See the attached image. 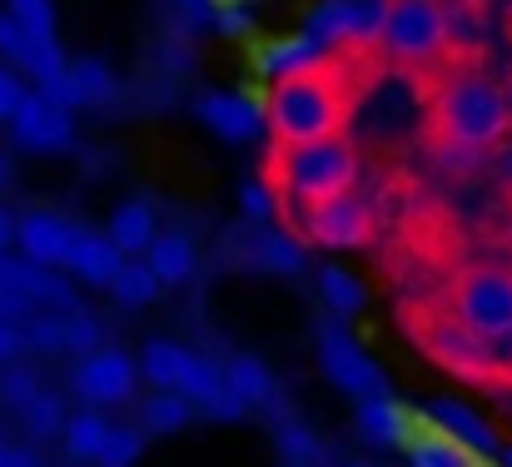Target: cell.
Returning <instances> with one entry per match:
<instances>
[{
	"mask_svg": "<svg viewBox=\"0 0 512 467\" xmlns=\"http://www.w3.org/2000/svg\"><path fill=\"white\" fill-rule=\"evenodd\" d=\"M70 239H75V224L55 209H25L15 219V249L30 259V264H45V269H65V254H70Z\"/></svg>",
	"mask_w": 512,
	"mask_h": 467,
	"instance_id": "obj_14",
	"label": "cell"
},
{
	"mask_svg": "<svg viewBox=\"0 0 512 467\" xmlns=\"http://www.w3.org/2000/svg\"><path fill=\"white\" fill-rule=\"evenodd\" d=\"M35 398H40V378H35L30 368H20V363L0 368V403H5V408L25 413V408H30Z\"/></svg>",
	"mask_w": 512,
	"mask_h": 467,
	"instance_id": "obj_32",
	"label": "cell"
},
{
	"mask_svg": "<svg viewBox=\"0 0 512 467\" xmlns=\"http://www.w3.org/2000/svg\"><path fill=\"white\" fill-rule=\"evenodd\" d=\"M194 403L184 398V393H174V388H155L145 403H140V428H145V438H174V433H184L189 423H194Z\"/></svg>",
	"mask_w": 512,
	"mask_h": 467,
	"instance_id": "obj_22",
	"label": "cell"
},
{
	"mask_svg": "<svg viewBox=\"0 0 512 467\" xmlns=\"http://www.w3.org/2000/svg\"><path fill=\"white\" fill-rule=\"evenodd\" d=\"M408 467H478V458L463 448V443H453L448 433H438V428H413L408 433Z\"/></svg>",
	"mask_w": 512,
	"mask_h": 467,
	"instance_id": "obj_23",
	"label": "cell"
},
{
	"mask_svg": "<svg viewBox=\"0 0 512 467\" xmlns=\"http://www.w3.org/2000/svg\"><path fill=\"white\" fill-rule=\"evenodd\" d=\"M284 467H314V463H284Z\"/></svg>",
	"mask_w": 512,
	"mask_h": 467,
	"instance_id": "obj_51",
	"label": "cell"
},
{
	"mask_svg": "<svg viewBox=\"0 0 512 467\" xmlns=\"http://www.w3.org/2000/svg\"><path fill=\"white\" fill-rule=\"evenodd\" d=\"M5 130H10L15 150H25V155H70L75 150V110L45 100L40 90H30L20 100V110Z\"/></svg>",
	"mask_w": 512,
	"mask_h": 467,
	"instance_id": "obj_11",
	"label": "cell"
},
{
	"mask_svg": "<svg viewBox=\"0 0 512 467\" xmlns=\"http://www.w3.org/2000/svg\"><path fill=\"white\" fill-rule=\"evenodd\" d=\"M239 209H244V219L269 224V219L279 214V194H274V184H269V179H244V184H239Z\"/></svg>",
	"mask_w": 512,
	"mask_h": 467,
	"instance_id": "obj_34",
	"label": "cell"
},
{
	"mask_svg": "<svg viewBox=\"0 0 512 467\" xmlns=\"http://www.w3.org/2000/svg\"><path fill=\"white\" fill-rule=\"evenodd\" d=\"M184 368H189V348L174 343V338H150L140 348V378L155 383V388H179Z\"/></svg>",
	"mask_w": 512,
	"mask_h": 467,
	"instance_id": "obj_26",
	"label": "cell"
},
{
	"mask_svg": "<svg viewBox=\"0 0 512 467\" xmlns=\"http://www.w3.org/2000/svg\"><path fill=\"white\" fill-rule=\"evenodd\" d=\"M30 95V85H25V75L15 70V65H5L0 60V125H10L15 120V110H20V100Z\"/></svg>",
	"mask_w": 512,
	"mask_h": 467,
	"instance_id": "obj_39",
	"label": "cell"
},
{
	"mask_svg": "<svg viewBox=\"0 0 512 467\" xmlns=\"http://www.w3.org/2000/svg\"><path fill=\"white\" fill-rule=\"evenodd\" d=\"M393 0H319L304 20L309 35H319L329 50H373L383 45Z\"/></svg>",
	"mask_w": 512,
	"mask_h": 467,
	"instance_id": "obj_7",
	"label": "cell"
},
{
	"mask_svg": "<svg viewBox=\"0 0 512 467\" xmlns=\"http://www.w3.org/2000/svg\"><path fill=\"white\" fill-rule=\"evenodd\" d=\"M10 463V443H0V467Z\"/></svg>",
	"mask_w": 512,
	"mask_h": 467,
	"instance_id": "obj_49",
	"label": "cell"
},
{
	"mask_svg": "<svg viewBox=\"0 0 512 467\" xmlns=\"http://www.w3.org/2000/svg\"><path fill=\"white\" fill-rule=\"evenodd\" d=\"M224 383H229V393H234L244 408H269L274 393H279L274 368H269L264 358H254V353H234V358L224 363Z\"/></svg>",
	"mask_w": 512,
	"mask_h": 467,
	"instance_id": "obj_21",
	"label": "cell"
},
{
	"mask_svg": "<svg viewBox=\"0 0 512 467\" xmlns=\"http://www.w3.org/2000/svg\"><path fill=\"white\" fill-rule=\"evenodd\" d=\"M35 313V304L25 299V294H15L10 284H0V318H10V323H25Z\"/></svg>",
	"mask_w": 512,
	"mask_h": 467,
	"instance_id": "obj_41",
	"label": "cell"
},
{
	"mask_svg": "<svg viewBox=\"0 0 512 467\" xmlns=\"http://www.w3.org/2000/svg\"><path fill=\"white\" fill-rule=\"evenodd\" d=\"M15 219H20V214H10V204L0 199V254L15 244Z\"/></svg>",
	"mask_w": 512,
	"mask_h": 467,
	"instance_id": "obj_44",
	"label": "cell"
},
{
	"mask_svg": "<svg viewBox=\"0 0 512 467\" xmlns=\"http://www.w3.org/2000/svg\"><path fill=\"white\" fill-rule=\"evenodd\" d=\"M70 90H75V110H100L115 100L120 80L100 55H80V60H70Z\"/></svg>",
	"mask_w": 512,
	"mask_h": 467,
	"instance_id": "obj_24",
	"label": "cell"
},
{
	"mask_svg": "<svg viewBox=\"0 0 512 467\" xmlns=\"http://www.w3.org/2000/svg\"><path fill=\"white\" fill-rule=\"evenodd\" d=\"M214 25H219L224 35H244V30H249V15H239L234 5H224V10H214Z\"/></svg>",
	"mask_w": 512,
	"mask_h": 467,
	"instance_id": "obj_42",
	"label": "cell"
},
{
	"mask_svg": "<svg viewBox=\"0 0 512 467\" xmlns=\"http://www.w3.org/2000/svg\"><path fill=\"white\" fill-rule=\"evenodd\" d=\"M423 423L438 428V433H448L453 443H463L473 458H498V453H503L498 433H493L468 403H458V398H433V403L423 408Z\"/></svg>",
	"mask_w": 512,
	"mask_h": 467,
	"instance_id": "obj_16",
	"label": "cell"
},
{
	"mask_svg": "<svg viewBox=\"0 0 512 467\" xmlns=\"http://www.w3.org/2000/svg\"><path fill=\"white\" fill-rule=\"evenodd\" d=\"M160 279H155V269L145 264V259H125L120 264V274L110 279V299L120 304V309H150L155 299H160Z\"/></svg>",
	"mask_w": 512,
	"mask_h": 467,
	"instance_id": "obj_27",
	"label": "cell"
},
{
	"mask_svg": "<svg viewBox=\"0 0 512 467\" xmlns=\"http://www.w3.org/2000/svg\"><path fill=\"white\" fill-rule=\"evenodd\" d=\"M145 264L155 269V279L174 289V284H189L194 269H199V244L184 234V229H160L155 244L145 249Z\"/></svg>",
	"mask_w": 512,
	"mask_h": 467,
	"instance_id": "obj_19",
	"label": "cell"
},
{
	"mask_svg": "<svg viewBox=\"0 0 512 467\" xmlns=\"http://www.w3.org/2000/svg\"><path fill=\"white\" fill-rule=\"evenodd\" d=\"M373 229H378V214L353 189L339 194V199H324V204L299 209V239H309L319 249H363L373 239Z\"/></svg>",
	"mask_w": 512,
	"mask_h": 467,
	"instance_id": "obj_9",
	"label": "cell"
},
{
	"mask_svg": "<svg viewBox=\"0 0 512 467\" xmlns=\"http://www.w3.org/2000/svg\"><path fill=\"white\" fill-rule=\"evenodd\" d=\"M65 323H70V353H95V348H105V323L95 318L90 309H70L65 313Z\"/></svg>",
	"mask_w": 512,
	"mask_h": 467,
	"instance_id": "obj_37",
	"label": "cell"
},
{
	"mask_svg": "<svg viewBox=\"0 0 512 467\" xmlns=\"http://www.w3.org/2000/svg\"><path fill=\"white\" fill-rule=\"evenodd\" d=\"M448 45H453V20L443 0H393L378 45L393 65H433Z\"/></svg>",
	"mask_w": 512,
	"mask_h": 467,
	"instance_id": "obj_4",
	"label": "cell"
},
{
	"mask_svg": "<svg viewBox=\"0 0 512 467\" xmlns=\"http://www.w3.org/2000/svg\"><path fill=\"white\" fill-rule=\"evenodd\" d=\"M140 453H145V428H110L100 448V467H135Z\"/></svg>",
	"mask_w": 512,
	"mask_h": 467,
	"instance_id": "obj_33",
	"label": "cell"
},
{
	"mask_svg": "<svg viewBox=\"0 0 512 467\" xmlns=\"http://www.w3.org/2000/svg\"><path fill=\"white\" fill-rule=\"evenodd\" d=\"M498 467H512V448H503V453H498Z\"/></svg>",
	"mask_w": 512,
	"mask_h": 467,
	"instance_id": "obj_48",
	"label": "cell"
},
{
	"mask_svg": "<svg viewBox=\"0 0 512 467\" xmlns=\"http://www.w3.org/2000/svg\"><path fill=\"white\" fill-rule=\"evenodd\" d=\"M314 353H319V368H324V378L348 393V398H378V393H388V378H383V368L358 348V338L334 323V318H319L314 323Z\"/></svg>",
	"mask_w": 512,
	"mask_h": 467,
	"instance_id": "obj_6",
	"label": "cell"
},
{
	"mask_svg": "<svg viewBox=\"0 0 512 467\" xmlns=\"http://www.w3.org/2000/svg\"><path fill=\"white\" fill-rule=\"evenodd\" d=\"M30 45H35V35H30V30H25V25L10 15V10H0V60L20 70V65L30 60Z\"/></svg>",
	"mask_w": 512,
	"mask_h": 467,
	"instance_id": "obj_38",
	"label": "cell"
},
{
	"mask_svg": "<svg viewBox=\"0 0 512 467\" xmlns=\"http://www.w3.org/2000/svg\"><path fill=\"white\" fill-rule=\"evenodd\" d=\"M30 348V338H25V323H10V318H0V368H10V363H20V353Z\"/></svg>",
	"mask_w": 512,
	"mask_h": 467,
	"instance_id": "obj_40",
	"label": "cell"
},
{
	"mask_svg": "<svg viewBox=\"0 0 512 467\" xmlns=\"http://www.w3.org/2000/svg\"><path fill=\"white\" fill-rule=\"evenodd\" d=\"M503 15H508V30H512V0H508V5H503Z\"/></svg>",
	"mask_w": 512,
	"mask_h": 467,
	"instance_id": "obj_50",
	"label": "cell"
},
{
	"mask_svg": "<svg viewBox=\"0 0 512 467\" xmlns=\"http://www.w3.org/2000/svg\"><path fill=\"white\" fill-rule=\"evenodd\" d=\"M448 313L498 343L503 333H512V269H498V264L463 269L448 294Z\"/></svg>",
	"mask_w": 512,
	"mask_h": 467,
	"instance_id": "obj_5",
	"label": "cell"
},
{
	"mask_svg": "<svg viewBox=\"0 0 512 467\" xmlns=\"http://www.w3.org/2000/svg\"><path fill=\"white\" fill-rule=\"evenodd\" d=\"M428 120H433L438 140H458V145H473V150L493 155L512 135L508 90L493 85L488 75H453V80L438 85V95L428 105Z\"/></svg>",
	"mask_w": 512,
	"mask_h": 467,
	"instance_id": "obj_2",
	"label": "cell"
},
{
	"mask_svg": "<svg viewBox=\"0 0 512 467\" xmlns=\"http://www.w3.org/2000/svg\"><path fill=\"white\" fill-rule=\"evenodd\" d=\"M428 155H433V164L443 169V174H473L478 164H483V150H473V145H458V140H438L433 135V145H428Z\"/></svg>",
	"mask_w": 512,
	"mask_h": 467,
	"instance_id": "obj_36",
	"label": "cell"
},
{
	"mask_svg": "<svg viewBox=\"0 0 512 467\" xmlns=\"http://www.w3.org/2000/svg\"><path fill=\"white\" fill-rule=\"evenodd\" d=\"M10 169H15V164H10V155H5V150H0V184H5V179H10Z\"/></svg>",
	"mask_w": 512,
	"mask_h": 467,
	"instance_id": "obj_47",
	"label": "cell"
},
{
	"mask_svg": "<svg viewBox=\"0 0 512 467\" xmlns=\"http://www.w3.org/2000/svg\"><path fill=\"white\" fill-rule=\"evenodd\" d=\"M110 428H115V423L105 418V408H80V413L65 418L60 443H65V453H70L75 463H100V448H105Z\"/></svg>",
	"mask_w": 512,
	"mask_h": 467,
	"instance_id": "obj_25",
	"label": "cell"
},
{
	"mask_svg": "<svg viewBox=\"0 0 512 467\" xmlns=\"http://www.w3.org/2000/svg\"><path fill=\"white\" fill-rule=\"evenodd\" d=\"M329 65H334V50H329L319 35H309V30H294V35H284V40H269V45H259V55H254V70H259L269 85L299 80V75H319V70H329Z\"/></svg>",
	"mask_w": 512,
	"mask_h": 467,
	"instance_id": "obj_13",
	"label": "cell"
},
{
	"mask_svg": "<svg viewBox=\"0 0 512 467\" xmlns=\"http://www.w3.org/2000/svg\"><path fill=\"white\" fill-rule=\"evenodd\" d=\"M140 388V358H130L125 348H95L75 363L70 373V393L80 398V408H115L130 403Z\"/></svg>",
	"mask_w": 512,
	"mask_h": 467,
	"instance_id": "obj_10",
	"label": "cell"
},
{
	"mask_svg": "<svg viewBox=\"0 0 512 467\" xmlns=\"http://www.w3.org/2000/svg\"><path fill=\"white\" fill-rule=\"evenodd\" d=\"M353 433H358L368 448H403L408 433H413V418H408V408H403L393 393H378V398H358V408H353Z\"/></svg>",
	"mask_w": 512,
	"mask_h": 467,
	"instance_id": "obj_17",
	"label": "cell"
},
{
	"mask_svg": "<svg viewBox=\"0 0 512 467\" xmlns=\"http://www.w3.org/2000/svg\"><path fill=\"white\" fill-rule=\"evenodd\" d=\"M498 358H503V368L512 373V333H503V338H498Z\"/></svg>",
	"mask_w": 512,
	"mask_h": 467,
	"instance_id": "obj_46",
	"label": "cell"
},
{
	"mask_svg": "<svg viewBox=\"0 0 512 467\" xmlns=\"http://www.w3.org/2000/svg\"><path fill=\"white\" fill-rule=\"evenodd\" d=\"M25 338H30V348H40V353H70V323H65V313L55 309H35L25 318Z\"/></svg>",
	"mask_w": 512,
	"mask_h": 467,
	"instance_id": "obj_30",
	"label": "cell"
},
{
	"mask_svg": "<svg viewBox=\"0 0 512 467\" xmlns=\"http://www.w3.org/2000/svg\"><path fill=\"white\" fill-rule=\"evenodd\" d=\"M125 254L115 249V239L105 229H85L75 224V239H70V254H65V274L85 289H110V279L120 274Z\"/></svg>",
	"mask_w": 512,
	"mask_h": 467,
	"instance_id": "obj_15",
	"label": "cell"
},
{
	"mask_svg": "<svg viewBox=\"0 0 512 467\" xmlns=\"http://www.w3.org/2000/svg\"><path fill=\"white\" fill-rule=\"evenodd\" d=\"M5 467H40V458H35L30 448H10V463Z\"/></svg>",
	"mask_w": 512,
	"mask_h": 467,
	"instance_id": "obj_45",
	"label": "cell"
},
{
	"mask_svg": "<svg viewBox=\"0 0 512 467\" xmlns=\"http://www.w3.org/2000/svg\"><path fill=\"white\" fill-rule=\"evenodd\" d=\"M508 105H512V85H508Z\"/></svg>",
	"mask_w": 512,
	"mask_h": 467,
	"instance_id": "obj_53",
	"label": "cell"
},
{
	"mask_svg": "<svg viewBox=\"0 0 512 467\" xmlns=\"http://www.w3.org/2000/svg\"><path fill=\"white\" fill-rule=\"evenodd\" d=\"M189 115H194L204 130H214L219 140H229V145H254V140L269 130L264 100L239 95V90H199V95L189 100Z\"/></svg>",
	"mask_w": 512,
	"mask_h": 467,
	"instance_id": "obj_12",
	"label": "cell"
},
{
	"mask_svg": "<svg viewBox=\"0 0 512 467\" xmlns=\"http://www.w3.org/2000/svg\"><path fill=\"white\" fill-rule=\"evenodd\" d=\"M274 448L284 463H319V433L304 423V418H279L274 423Z\"/></svg>",
	"mask_w": 512,
	"mask_h": 467,
	"instance_id": "obj_29",
	"label": "cell"
},
{
	"mask_svg": "<svg viewBox=\"0 0 512 467\" xmlns=\"http://www.w3.org/2000/svg\"><path fill=\"white\" fill-rule=\"evenodd\" d=\"M284 194L309 209V204H324V199H339L358 184V150L343 140V135H329V140H309V145H284L279 150V164H274Z\"/></svg>",
	"mask_w": 512,
	"mask_h": 467,
	"instance_id": "obj_3",
	"label": "cell"
},
{
	"mask_svg": "<svg viewBox=\"0 0 512 467\" xmlns=\"http://www.w3.org/2000/svg\"><path fill=\"white\" fill-rule=\"evenodd\" d=\"M179 10H184V20H189V25L214 20V5H209V0H179Z\"/></svg>",
	"mask_w": 512,
	"mask_h": 467,
	"instance_id": "obj_43",
	"label": "cell"
},
{
	"mask_svg": "<svg viewBox=\"0 0 512 467\" xmlns=\"http://www.w3.org/2000/svg\"><path fill=\"white\" fill-rule=\"evenodd\" d=\"M343 467H373V463H343Z\"/></svg>",
	"mask_w": 512,
	"mask_h": 467,
	"instance_id": "obj_52",
	"label": "cell"
},
{
	"mask_svg": "<svg viewBox=\"0 0 512 467\" xmlns=\"http://www.w3.org/2000/svg\"><path fill=\"white\" fill-rule=\"evenodd\" d=\"M105 234L115 239V249H120L125 259H135V254H145V249L155 244L160 214H155L150 199H120V204L110 209V219H105Z\"/></svg>",
	"mask_w": 512,
	"mask_h": 467,
	"instance_id": "obj_18",
	"label": "cell"
},
{
	"mask_svg": "<svg viewBox=\"0 0 512 467\" xmlns=\"http://www.w3.org/2000/svg\"><path fill=\"white\" fill-rule=\"evenodd\" d=\"M259 269H269V274H284V279H299L304 269H309V254H304V244L294 239V234H284V229H274V224H254V239H249V249H244Z\"/></svg>",
	"mask_w": 512,
	"mask_h": 467,
	"instance_id": "obj_20",
	"label": "cell"
},
{
	"mask_svg": "<svg viewBox=\"0 0 512 467\" xmlns=\"http://www.w3.org/2000/svg\"><path fill=\"white\" fill-rule=\"evenodd\" d=\"M264 120H269V135L279 145H309V140L343 135V125H348V90H343L339 70L329 65L319 75H299V80L269 85Z\"/></svg>",
	"mask_w": 512,
	"mask_h": 467,
	"instance_id": "obj_1",
	"label": "cell"
},
{
	"mask_svg": "<svg viewBox=\"0 0 512 467\" xmlns=\"http://www.w3.org/2000/svg\"><path fill=\"white\" fill-rule=\"evenodd\" d=\"M5 10H10L35 40H55V0H5Z\"/></svg>",
	"mask_w": 512,
	"mask_h": 467,
	"instance_id": "obj_35",
	"label": "cell"
},
{
	"mask_svg": "<svg viewBox=\"0 0 512 467\" xmlns=\"http://www.w3.org/2000/svg\"><path fill=\"white\" fill-rule=\"evenodd\" d=\"M314 284H319V299L329 304L334 318H353V313H363V304H368V289L348 269H339V264H324Z\"/></svg>",
	"mask_w": 512,
	"mask_h": 467,
	"instance_id": "obj_28",
	"label": "cell"
},
{
	"mask_svg": "<svg viewBox=\"0 0 512 467\" xmlns=\"http://www.w3.org/2000/svg\"><path fill=\"white\" fill-rule=\"evenodd\" d=\"M20 418H25L30 438H60V433H65V418H70V413L60 408V398H55V393H45V388H40V398H35V403H30V408H25Z\"/></svg>",
	"mask_w": 512,
	"mask_h": 467,
	"instance_id": "obj_31",
	"label": "cell"
},
{
	"mask_svg": "<svg viewBox=\"0 0 512 467\" xmlns=\"http://www.w3.org/2000/svg\"><path fill=\"white\" fill-rule=\"evenodd\" d=\"M428 353L448 368V373H458V378H473V383H498V378H512L508 368H503V358H498V343L493 338H483V333H473L463 318H438L433 328H428Z\"/></svg>",
	"mask_w": 512,
	"mask_h": 467,
	"instance_id": "obj_8",
	"label": "cell"
}]
</instances>
